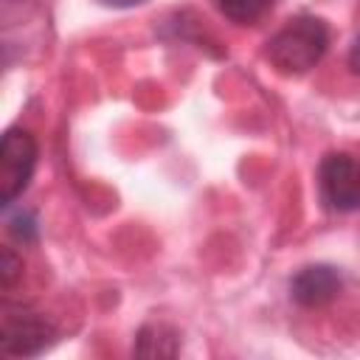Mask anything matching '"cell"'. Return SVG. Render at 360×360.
<instances>
[{"mask_svg":"<svg viewBox=\"0 0 360 360\" xmlns=\"http://www.w3.org/2000/svg\"><path fill=\"white\" fill-rule=\"evenodd\" d=\"M329 48V28L321 17L301 14L292 17L284 28H278L264 48L267 62L281 76H304L309 73Z\"/></svg>","mask_w":360,"mask_h":360,"instance_id":"6da1fadb","label":"cell"},{"mask_svg":"<svg viewBox=\"0 0 360 360\" xmlns=\"http://www.w3.org/2000/svg\"><path fill=\"white\" fill-rule=\"evenodd\" d=\"M56 340L53 321L28 307V304H11L6 301L0 309V349L8 357H37L45 349H51Z\"/></svg>","mask_w":360,"mask_h":360,"instance_id":"7a4b0ae2","label":"cell"},{"mask_svg":"<svg viewBox=\"0 0 360 360\" xmlns=\"http://www.w3.org/2000/svg\"><path fill=\"white\" fill-rule=\"evenodd\" d=\"M321 200L329 211H360V160L349 152H329L318 166Z\"/></svg>","mask_w":360,"mask_h":360,"instance_id":"3957f363","label":"cell"},{"mask_svg":"<svg viewBox=\"0 0 360 360\" xmlns=\"http://www.w3.org/2000/svg\"><path fill=\"white\" fill-rule=\"evenodd\" d=\"M37 166V141L28 129L11 127L0 143V202L8 208L25 188Z\"/></svg>","mask_w":360,"mask_h":360,"instance_id":"277c9868","label":"cell"},{"mask_svg":"<svg viewBox=\"0 0 360 360\" xmlns=\"http://www.w3.org/2000/svg\"><path fill=\"white\" fill-rule=\"evenodd\" d=\"M343 290V276L332 264H307L301 267L290 281V298L298 307L318 309L338 298Z\"/></svg>","mask_w":360,"mask_h":360,"instance_id":"5b68a950","label":"cell"},{"mask_svg":"<svg viewBox=\"0 0 360 360\" xmlns=\"http://www.w3.org/2000/svg\"><path fill=\"white\" fill-rule=\"evenodd\" d=\"M180 352V335L169 323H146L135 338L138 357H174Z\"/></svg>","mask_w":360,"mask_h":360,"instance_id":"8992f818","label":"cell"},{"mask_svg":"<svg viewBox=\"0 0 360 360\" xmlns=\"http://www.w3.org/2000/svg\"><path fill=\"white\" fill-rule=\"evenodd\" d=\"M219 14L236 25H253L259 22L267 11H273V6L278 0H214Z\"/></svg>","mask_w":360,"mask_h":360,"instance_id":"52a82bcc","label":"cell"},{"mask_svg":"<svg viewBox=\"0 0 360 360\" xmlns=\"http://www.w3.org/2000/svg\"><path fill=\"white\" fill-rule=\"evenodd\" d=\"M6 228H8V233H11L20 245H34L37 236H39L37 217H34V211H28V208H17V211H11V214L6 217Z\"/></svg>","mask_w":360,"mask_h":360,"instance_id":"ba28073f","label":"cell"},{"mask_svg":"<svg viewBox=\"0 0 360 360\" xmlns=\"http://www.w3.org/2000/svg\"><path fill=\"white\" fill-rule=\"evenodd\" d=\"M22 273V262L11 248H3L0 253V278H3V290H11V284L17 281V276Z\"/></svg>","mask_w":360,"mask_h":360,"instance_id":"9c48e42d","label":"cell"},{"mask_svg":"<svg viewBox=\"0 0 360 360\" xmlns=\"http://www.w3.org/2000/svg\"><path fill=\"white\" fill-rule=\"evenodd\" d=\"M346 62H349V70H352L354 76H360V37H354V42H352V48H349Z\"/></svg>","mask_w":360,"mask_h":360,"instance_id":"30bf717a","label":"cell"},{"mask_svg":"<svg viewBox=\"0 0 360 360\" xmlns=\"http://www.w3.org/2000/svg\"><path fill=\"white\" fill-rule=\"evenodd\" d=\"M98 3H104V6H110V8H132V6H141V3H146V0H98Z\"/></svg>","mask_w":360,"mask_h":360,"instance_id":"8fae6325","label":"cell"}]
</instances>
